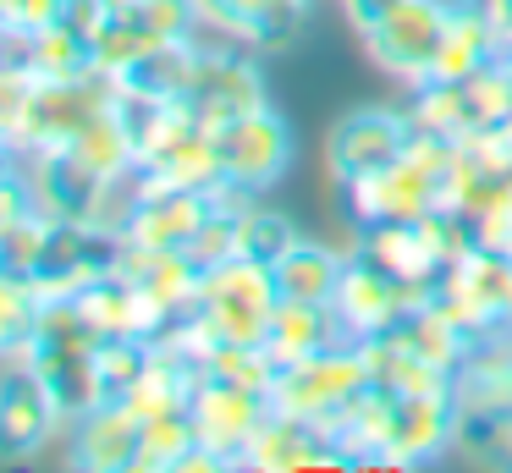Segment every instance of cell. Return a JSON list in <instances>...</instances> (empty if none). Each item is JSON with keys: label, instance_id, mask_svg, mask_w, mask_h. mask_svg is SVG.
Segmentation results:
<instances>
[{"label": "cell", "instance_id": "obj_1", "mask_svg": "<svg viewBox=\"0 0 512 473\" xmlns=\"http://www.w3.org/2000/svg\"><path fill=\"white\" fill-rule=\"evenodd\" d=\"M116 99V77L89 66L78 77H34L28 105L12 127V149L17 154H39V149H67L83 132V121L100 116Z\"/></svg>", "mask_w": 512, "mask_h": 473}, {"label": "cell", "instance_id": "obj_2", "mask_svg": "<svg viewBox=\"0 0 512 473\" xmlns=\"http://www.w3.org/2000/svg\"><path fill=\"white\" fill-rule=\"evenodd\" d=\"M369 385H375V374H369L364 341H342V347L320 352V358H303L292 369H281L276 391H270V407L292 413V418H309V424H331Z\"/></svg>", "mask_w": 512, "mask_h": 473}, {"label": "cell", "instance_id": "obj_3", "mask_svg": "<svg viewBox=\"0 0 512 473\" xmlns=\"http://www.w3.org/2000/svg\"><path fill=\"white\" fill-rule=\"evenodd\" d=\"M215 132V160H221V182L243 187V193L265 198L270 187L287 176L292 165V127L276 105H259L248 116L221 121Z\"/></svg>", "mask_w": 512, "mask_h": 473}, {"label": "cell", "instance_id": "obj_4", "mask_svg": "<svg viewBox=\"0 0 512 473\" xmlns=\"http://www.w3.org/2000/svg\"><path fill=\"white\" fill-rule=\"evenodd\" d=\"M446 17H452V0H402L386 22L358 33L369 66L386 72L402 88H419L435 72V55H441V39H446Z\"/></svg>", "mask_w": 512, "mask_h": 473}, {"label": "cell", "instance_id": "obj_5", "mask_svg": "<svg viewBox=\"0 0 512 473\" xmlns=\"http://www.w3.org/2000/svg\"><path fill=\"white\" fill-rule=\"evenodd\" d=\"M67 435V413L23 358L0 363V462H34Z\"/></svg>", "mask_w": 512, "mask_h": 473}, {"label": "cell", "instance_id": "obj_6", "mask_svg": "<svg viewBox=\"0 0 512 473\" xmlns=\"http://www.w3.org/2000/svg\"><path fill=\"white\" fill-rule=\"evenodd\" d=\"M276 303H281V292H276V270H270V264L232 259V264L204 270L199 308L226 341H265Z\"/></svg>", "mask_w": 512, "mask_h": 473}, {"label": "cell", "instance_id": "obj_7", "mask_svg": "<svg viewBox=\"0 0 512 473\" xmlns=\"http://www.w3.org/2000/svg\"><path fill=\"white\" fill-rule=\"evenodd\" d=\"M193 22H199V6H193V0H133V6H122V11H105V22L94 28V66L122 77L138 55L188 39Z\"/></svg>", "mask_w": 512, "mask_h": 473}, {"label": "cell", "instance_id": "obj_8", "mask_svg": "<svg viewBox=\"0 0 512 473\" xmlns=\"http://www.w3.org/2000/svg\"><path fill=\"white\" fill-rule=\"evenodd\" d=\"M408 132H413V121H408L402 105L347 110V116L331 127V138H325V171H331V182L347 187V182H358V176L386 171L391 160H402Z\"/></svg>", "mask_w": 512, "mask_h": 473}, {"label": "cell", "instance_id": "obj_9", "mask_svg": "<svg viewBox=\"0 0 512 473\" xmlns=\"http://www.w3.org/2000/svg\"><path fill=\"white\" fill-rule=\"evenodd\" d=\"M188 418H193V435H199L204 457H215L221 468H243V446L270 418V391H248L237 380L204 374L188 402Z\"/></svg>", "mask_w": 512, "mask_h": 473}, {"label": "cell", "instance_id": "obj_10", "mask_svg": "<svg viewBox=\"0 0 512 473\" xmlns=\"http://www.w3.org/2000/svg\"><path fill=\"white\" fill-rule=\"evenodd\" d=\"M122 259V237L100 226H83V220H50L45 231V253L34 264V292L45 297H78L94 275H111Z\"/></svg>", "mask_w": 512, "mask_h": 473}, {"label": "cell", "instance_id": "obj_11", "mask_svg": "<svg viewBox=\"0 0 512 473\" xmlns=\"http://www.w3.org/2000/svg\"><path fill=\"white\" fill-rule=\"evenodd\" d=\"M182 99L193 105V116L204 127H221L232 116H248V110L270 105L259 50H248V44H237V50H199V66H193V83Z\"/></svg>", "mask_w": 512, "mask_h": 473}, {"label": "cell", "instance_id": "obj_12", "mask_svg": "<svg viewBox=\"0 0 512 473\" xmlns=\"http://www.w3.org/2000/svg\"><path fill=\"white\" fill-rule=\"evenodd\" d=\"M342 204H347V220H353L358 231L364 226H391V220H419V215H430V209L441 204V176L402 154V160H391L386 171L347 182Z\"/></svg>", "mask_w": 512, "mask_h": 473}, {"label": "cell", "instance_id": "obj_13", "mask_svg": "<svg viewBox=\"0 0 512 473\" xmlns=\"http://www.w3.org/2000/svg\"><path fill=\"white\" fill-rule=\"evenodd\" d=\"M457 440V391H391L386 462H435Z\"/></svg>", "mask_w": 512, "mask_h": 473}, {"label": "cell", "instance_id": "obj_14", "mask_svg": "<svg viewBox=\"0 0 512 473\" xmlns=\"http://www.w3.org/2000/svg\"><path fill=\"white\" fill-rule=\"evenodd\" d=\"M331 303H336V314H342L347 336L364 341V336H386V330L397 325L413 303H424V297H413L397 275H386L380 264H369L364 253H353Z\"/></svg>", "mask_w": 512, "mask_h": 473}, {"label": "cell", "instance_id": "obj_15", "mask_svg": "<svg viewBox=\"0 0 512 473\" xmlns=\"http://www.w3.org/2000/svg\"><path fill=\"white\" fill-rule=\"evenodd\" d=\"M144 451V418L127 402H100L67 424V462L89 473H127Z\"/></svg>", "mask_w": 512, "mask_h": 473}, {"label": "cell", "instance_id": "obj_16", "mask_svg": "<svg viewBox=\"0 0 512 473\" xmlns=\"http://www.w3.org/2000/svg\"><path fill=\"white\" fill-rule=\"evenodd\" d=\"M23 176L34 187V204L39 215L50 220H94V204H100V187L105 176L94 165H83L72 149H39V154H23Z\"/></svg>", "mask_w": 512, "mask_h": 473}, {"label": "cell", "instance_id": "obj_17", "mask_svg": "<svg viewBox=\"0 0 512 473\" xmlns=\"http://www.w3.org/2000/svg\"><path fill=\"white\" fill-rule=\"evenodd\" d=\"M204 215H210V193H193V187H166L149 176V193L138 204L133 226L122 231V242L149 253H188V242L199 237Z\"/></svg>", "mask_w": 512, "mask_h": 473}, {"label": "cell", "instance_id": "obj_18", "mask_svg": "<svg viewBox=\"0 0 512 473\" xmlns=\"http://www.w3.org/2000/svg\"><path fill=\"white\" fill-rule=\"evenodd\" d=\"M353 253H364L369 264H380L386 275H397L413 297H430L446 275V259L430 248L419 220H391V226H364L353 242Z\"/></svg>", "mask_w": 512, "mask_h": 473}, {"label": "cell", "instance_id": "obj_19", "mask_svg": "<svg viewBox=\"0 0 512 473\" xmlns=\"http://www.w3.org/2000/svg\"><path fill=\"white\" fill-rule=\"evenodd\" d=\"M507 55V33L496 28L485 0H452V17H446V39H441V55H435V72L430 77H463L485 72L490 61Z\"/></svg>", "mask_w": 512, "mask_h": 473}, {"label": "cell", "instance_id": "obj_20", "mask_svg": "<svg viewBox=\"0 0 512 473\" xmlns=\"http://www.w3.org/2000/svg\"><path fill=\"white\" fill-rule=\"evenodd\" d=\"M342 341H353V336H347L336 303H287L281 297L276 314H270V330H265V347L281 369H292L303 358H320V352L342 347Z\"/></svg>", "mask_w": 512, "mask_h": 473}, {"label": "cell", "instance_id": "obj_21", "mask_svg": "<svg viewBox=\"0 0 512 473\" xmlns=\"http://www.w3.org/2000/svg\"><path fill=\"white\" fill-rule=\"evenodd\" d=\"M314 462H336L331 440H325L320 424L309 418H292V413H276L254 429V440L243 446V468H314Z\"/></svg>", "mask_w": 512, "mask_h": 473}, {"label": "cell", "instance_id": "obj_22", "mask_svg": "<svg viewBox=\"0 0 512 473\" xmlns=\"http://www.w3.org/2000/svg\"><path fill=\"white\" fill-rule=\"evenodd\" d=\"M72 303H78V314L89 319V330L100 341H111V336H149V303H144V292H138L122 270L94 275Z\"/></svg>", "mask_w": 512, "mask_h": 473}, {"label": "cell", "instance_id": "obj_23", "mask_svg": "<svg viewBox=\"0 0 512 473\" xmlns=\"http://www.w3.org/2000/svg\"><path fill=\"white\" fill-rule=\"evenodd\" d=\"M347 259H353V253L331 248V242L303 237L298 248L276 264V292L287 297V303H331L336 286H342Z\"/></svg>", "mask_w": 512, "mask_h": 473}, {"label": "cell", "instance_id": "obj_24", "mask_svg": "<svg viewBox=\"0 0 512 473\" xmlns=\"http://www.w3.org/2000/svg\"><path fill=\"white\" fill-rule=\"evenodd\" d=\"M408 121L413 127L446 132V138H468L479 127L474 105H468V83H452V77H424L419 88H408Z\"/></svg>", "mask_w": 512, "mask_h": 473}, {"label": "cell", "instance_id": "obj_25", "mask_svg": "<svg viewBox=\"0 0 512 473\" xmlns=\"http://www.w3.org/2000/svg\"><path fill=\"white\" fill-rule=\"evenodd\" d=\"M193 66H199V44L177 39V44H160V50L138 55L116 83L138 88V94H149V99H182L193 83Z\"/></svg>", "mask_w": 512, "mask_h": 473}, {"label": "cell", "instance_id": "obj_26", "mask_svg": "<svg viewBox=\"0 0 512 473\" xmlns=\"http://www.w3.org/2000/svg\"><path fill=\"white\" fill-rule=\"evenodd\" d=\"M67 149L78 154L83 165H94L100 176H116V171H127V165H138V138L127 132V121L116 116L111 105H105L100 116L83 121V132L67 143Z\"/></svg>", "mask_w": 512, "mask_h": 473}, {"label": "cell", "instance_id": "obj_27", "mask_svg": "<svg viewBox=\"0 0 512 473\" xmlns=\"http://www.w3.org/2000/svg\"><path fill=\"white\" fill-rule=\"evenodd\" d=\"M155 363V341L149 336H111L94 347V369H100V396L105 402H127L133 385L149 374Z\"/></svg>", "mask_w": 512, "mask_h": 473}, {"label": "cell", "instance_id": "obj_28", "mask_svg": "<svg viewBox=\"0 0 512 473\" xmlns=\"http://www.w3.org/2000/svg\"><path fill=\"white\" fill-rule=\"evenodd\" d=\"M303 242V231L292 226V215H281V209H270L265 198H254V204L243 209V242H237V253L254 264H270L276 270L281 259H287L292 248Z\"/></svg>", "mask_w": 512, "mask_h": 473}, {"label": "cell", "instance_id": "obj_29", "mask_svg": "<svg viewBox=\"0 0 512 473\" xmlns=\"http://www.w3.org/2000/svg\"><path fill=\"white\" fill-rule=\"evenodd\" d=\"M199 457V435H193L188 407L182 413H160L144 424V451H138V468H188Z\"/></svg>", "mask_w": 512, "mask_h": 473}, {"label": "cell", "instance_id": "obj_30", "mask_svg": "<svg viewBox=\"0 0 512 473\" xmlns=\"http://www.w3.org/2000/svg\"><path fill=\"white\" fill-rule=\"evenodd\" d=\"M39 308H45V297H39L34 286L17 281V275H0V363L23 358L28 336H34V325H39Z\"/></svg>", "mask_w": 512, "mask_h": 473}, {"label": "cell", "instance_id": "obj_31", "mask_svg": "<svg viewBox=\"0 0 512 473\" xmlns=\"http://www.w3.org/2000/svg\"><path fill=\"white\" fill-rule=\"evenodd\" d=\"M45 231L50 215H23V220H6L0 226V275H17V281H34V264L45 253Z\"/></svg>", "mask_w": 512, "mask_h": 473}, {"label": "cell", "instance_id": "obj_32", "mask_svg": "<svg viewBox=\"0 0 512 473\" xmlns=\"http://www.w3.org/2000/svg\"><path fill=\"white\" fill-rule=\"evenodd\" d=\"M0 17H6V28L34 33V28L61 17V0H0Z\"/></svg>", "mask_w": 512, "mask_h": 473}, {"label": "cell", "instance_id": "obj_33", "mask_svg": "<svg viewBox=\"0 0 512 473\" xmlns=\"http://www.w3.org/2000/svg\"><path fill=\"white\" fill-rule=\"evenodd\" d=\"M402 0H342V17L353 22V33H369L375 22H386Z\"/></svg>", "mask_w": 512, "mask_h": 473}, {"label": "cell", "instance_id": "obj_34", "mask_svg": "<svg viewBox=\"0 0 512 473\" xmlns=\"http://www.w3.org/2000/svg\"><path fill=\"white\" fill-rule=\"evenodd\" d=\"M490 6V17H496V28L507 33V44H512V0H485Z\"/></svg>", "mask_w": 512, "mask_h": 473}, {"label": "cell", "instance_id": "obj_35", "mask_svg": "<svg viewBox=\"0 0 512 473\" xmlns=\"http://www.w3.org/2000/svg\"><path fill=\"white\" fill-rule=\"evenodd\" d=\"M105 6H111V11H122V6H133V0H105Z\"/></svg>", "mask_w": 512, "mask_h": 473}, {"label": "cell", "instance_id": "obj_36", "mask_svg": "<svg viewBox=\"0 0 512 473\" xmlns=\"http://www.w3.org/2000/svg\"><path fill=\"white\" fill-rule=\"evenodd\" d=\"M6 33H12V28H6V17H0V44H6Z\"/></svg>", "mask_w": 512, "mask_h": 473}]
</instances>
